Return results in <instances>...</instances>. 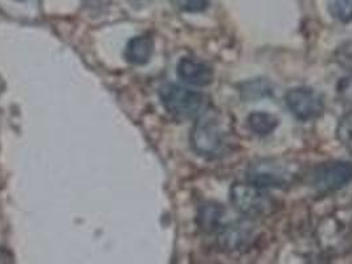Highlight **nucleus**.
I'll list each match as a JSON object with an SVG mask.
<instances>
[{
	"mask_svg": "<svg viewBox=\"0 0 352 264\" xmlns=\"http://www.w3.org/2000/svg\"><path fill=\"white\" fill-rule=\"evenodd\" d=\"M191 147L195 152L206 158L224 156L233 143L232 123L220 111L207 108L196 118L190 135Z\"/></svg>",
	"mask_w": 352,
	"mask_h": 264,
	"instance_id": "1",
	"label": "nucleus"
},
{
	"mask_svg": "<svg viewBox=\"0 0 352 264\" xmlns=\"http://www.w3.org/2000/svg\"><path fill=\"white\" fill-rule=\"evenodd\" d=\"M159 98L166 111L182 121L196 119L208 108L204 94L177 84L163 85L159 88Z\"/></svg>",
	"mask_w": 352,
	"mask_h": 264,
	"instance_id": "2",
	"label": "nucleus"
},
{
	"mask_svg": "<svg viewBox=\"0 0 352 264\" xmlns=\"http://www.w3.org/2000/svg\"><path fill=\"white\" fill-rule=\"evenodd\" d=\"M229 195L234 209L249 218L269 215L278 206L272 194L249 181L234 182L230 188Z\"/></svg>",
	"mask_w": 352,
	"mask_h": 264,
	"instance_id": "3",
	"label": "nucleus"
},
{
	"mask_svg": "<svg viewBox=\"0 0 352 264\" xmlns=\"http://www.w3.org/2000/svg\"><path fill=\"white\" fill-rule=\"evenodd\" d=\"M245 176L249 182L264 189H285L296 180L292 168L278 158H261L252 163Z\"/></svg>",
	"mask_w": 352,
	"mask_h": 264,
	"instance_id": "4",
	"label": "nucleus"
},
{
	"mask_svg": "<svg viewBox=\"0 0 352 264\" xmlns=\"http://www.w3.org/2000/svg\"><path fill=\"white\" fill-rule=\"evenodd\" d=\"M351 181V161L323 163L309 173V184L318 192L339 191Z\"/></svg>",
	"mask_w": 352,
	"mask_h": 264,
	"instance_id": "5",
	"label": "nucleus"
},
{
	"mask_svg": "<svg viewBox=\"0 0 352 264\" xmlns=\"http://www.w3.org/2000/svg\"><path fill=\"white\" fill-rule=\"evenodd\" d=\"M285 104L300 122H311L324 111L323 95L311 88H290L285 95Z\"/></svg>",
	"mask_w": 352,
	"mask_h": 264,
	"instance_id": "6",
	"label": "nucleus"
},
{
	"mask_svg": "<svg viewBox=\"0 0 352 264\" xmlns=\"http://www.w3.org/2000/svg\"><path fill=\"white\" fill-rule=\"evenodd\" d=\"M253 228L254 226L248 221H237L223 225L216 232L217 243L228 252L244 251L254 241L256 232Z\"/></svg>",
	"mask_w": 352,
	"mask_h": 264,
	"instance_id": "7",
	"label": "nucleus"
},
{
	"mask_svg": "<svg viewBox=\"0 0 352 264\" xmlns=\"http://www.w3.org/2000/svg\"><path fill=\"white\" fill-rule=\"evenodd\" d=\"M176 74L187 85L204 88L213 82L214 73L210 65L190 57H183L176 65Z\"/></svg>",
	"mask_w": 352,
	"mask_h": 264,
	"instance_id": "8",
	"label": "nucleus"
},
{
	"mask_svg": "<svg viewBox=\"0 0 352 264\" xmlns=\"http://www.w3.org/2000/svg\"><path fill=\"white\" fill-rule=\"evenodd\" d=\"M155 51V41L150 35H140L129 40L124 48V58L129 64L142 67L150 62Z\"/></svg>",
	"mask_w": 352,
	"mask_h": 264,
	"instance_id": "9",
	"label": "nucleus"
},
{
	"mask_svg": "<svg viewBox=\"0 0 352 264\" xmlns=\"http://www.w3.org/2000/svg\"><path fill=\"white\" fill-rule=\"evenodd\" d=\"M226 209L216 202H206L197 211V226L203 232L216 234L223 226Z\"/></svg>",
	"mask_w": 352,
	"mask_h": 264,
	"instance_id": "10",
	"label": "nucleus"
},
{
	"mask_svg": "<svg viewBox=\"0 0 352 264\" xmlns=\"http://www.w3.org/2000/svg\"><path fill=\"white\" fill-rule=\"evenodd\" d=\"M247 124L253 134L267 136L280 125V119L274 114L266 111H254L248 115Z\"/></svg>",
	"mask_w": 352,
	"mask_h": 264,
	"instance_id": "11",
	"label": "nucleus"
},
{
	"mask_svg": "<svg viewBox=\"0 0 352 264\" xmlns=\"http://www.w3.org/2000/svg\"><path fill=\"white\" fill-rule=\"evenodd\" d=\"M240 94L244 101H256L264 97H270L273 94V88L270 82L258 78L245 82L240 88Z\"/></svg>",
	"mask_w": 352,
	"mask_h": 264,
	"instance_id": "12",
	"label": "nucleus"
},
{
	"mask_svg": "<svg viewBox=\"0 0 352 264\" xmlns=\"http://www.w3.org/2000/svg\"><path fill=\"white\" fill-rule=\"evenodd\" d=\"M336 138L352 154V111L346 112L336 125Z\"/></svg>",
	"mask_w": 352,
	"mask_h": 264,
	"instance_id": "13",
	"label": "nucleus"
},
{
	"mask_svg": "<svg viewBox=\"0 0 352 264\" xmlns=\"http://www.w3.org/2000/svg\"><path fill=\"white\" fill-rule=\"evenodd\" d=\"M330 14L340 23H351L352 0H330Z\"/></svg>",
	"mask_w": 352,
	"mask_h": 264,
	"instance_id": "14",
	"label": "nucleus"
},
{
	"mask_svg": "<svg viewBox=\"0 0 352 264\" xmlns=\"http://www.w3.org/2000/svg\"><path fill=\"white\" fill-rule=\"evenodd\" d=\"M336 94L344 105L352 106V73L340 78L336 85Z\"/></svg>",
	"mask_w": 352,
	"mask_h": 264,
	"instance_id": "15",
	"label": "nucleus"
},
{
	"mask_svg": "<svg viewBox=\"0 0 352 264\" xmlns=\"http://www.w3.org/2000/svg\"><path fill=\"white\" fill-rule=\"evenodd\" d=\"M176 7L180 11L190 12V14H197L207 10L210 1L208 0H174Z\"/></svg>",
	"mask_w": 352,
	"mask_h": 264,
	"instance_id": "16",
	"label": "nucleus"
},
{
	"mask_svg": "<svg viewBox=\"0 0 352 264\" xmlns=\"http://www.w3.org/2000/svg\"><path fill=\"white\" fill-rule=\"evenodd\" d=\"M12 255L3 247H0V263H10V262H14L12 261Z\"/></svg>",
	"mask_w": 352,
	"mask_h": 264,
	"instance_id": "17",
	"label": "nucleus"
},
{
	"mask_svg": "<svg viewBox=\"0 0 352 264\" xmlns=\"http://www.w3.org/2000/svg\"><path fill=\"white\" fill-rule=\"evenodd\" d=\"M137 3H148V1H151V0H135Z\"/></svg>",
	"mask_w": 352,
	"mask_h": 264,
	"instance_id": "18",
	"label": "nucleus"
},
{
	"mask_svg": "<svg viewBox=\"0 0 352 264\" xmlns=\"http://www.w3.org/2000/svg\"><path fill=\"white\" fill-rule=\"evenodd\" d=\"M18 1H23V0H18Z\"/></svg>",
	"mask_w": 352,
	"mask_h": 264,
	"instance_id": "19",
	"label": "nucleus"
}]
</instances>
